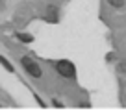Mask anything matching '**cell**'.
Masks as SVG:
<instances>
[{
	"label": "cell",
	"instance_id": "7",
	"mask_svg": "<svg viewBox=\"0 0 126 111\" xmlns=\"http://www.w3.org/2000/svg\"><path fill=\"white\" fill-rule=\"evenodd\" d=\"M121 70L126 72V61H122V63H121Z\"/></svg>",
	"mask_w": 126,
	"mask_h": 111
},
{
	"label": "cell",
	"instance_id": "1",
	"mask_svg": "<svg viewBox=\"0 0 126 111\" xmlns=\"http://www.w3.org/2000/svg\"><path fill=\"white\" fill-rule=\"evenodd\" d=\"M56 70H58L63 78H74V76H76L74 65H72L71 61H65V59H61V61L56 63Z\"/></svg>",
	"mask_w": 126,
	"mask_h": 111
},
{
	"label": "cell",
	"instance_id": "6",
	"mask_svg": "<svg viewBox=\"0 0 126 111\" xmlns=\"http://www.w3.org/2000/svg\"><path fill=\"white\" fill-rule=\"evenodd\" d=\"M108 2H110L113 8H122V6H124V0H108Z\"/></svg>",
	"mask_w": 126,
	"mask_h": 111
},
{
	"label": "cell",
	"instance_id": "2",
	"mask_svg": "<svg viewBox=\"0 0 126 111\" xmlns=\"http://www.w3.org/2000/svg\"><path fill=\"white\" fill-rule=\"evenodd\" d=\"M20 63H22V67L26 69V72H28L30 76H33V78H41L43 70H41V67H39L33 59H30V57H22V59H20Z\"/></svg>",
	"mask_w": 126,
	"mask_h": 111
},
{
	"label": "cell",
	"instance_id": "8",
	"mask_svg": "<svg viewBox=\"0 0 126 111\" xmlns=\"http://www.w3.org/2000/svg\"><path fill=\"white\" fill-rule=\"evenodd\" d=\"M0 2H2V0H0Z\"/></svg>",
	"mask_w": 126,
	"mask_h": 111
},
{
	"label": "cell",
	"instance_id": "4",
	"mask_svg": "<svg viewBox=\"0 0 126 111\" xmlns=\"http://www.w3.org/2000/svg\"><path fill=\"white\" fill-rule=\"evenodd\" d=\"M19 39L22 41V43H32V39H33V37H32L30 33H19Z\"/></svg>",
	"mask_w": 126,
	"mask_h": 111
},
{
	"label": "cell",
	"instance_id": "3",
	"mask_svg": "<svg viewBox=\"0 0 126 111\" xmlns=\"http://www.w3.org/2000/svg\"><path fill=\"white\" fill-rule=\"evenodd\" d=\"M45 19H47L48 22H58V8H56V6H48Z\"/></svg>",
	"mask_w": 126,
	"mask_h": 111
},
{
	"label": "cell",
	"instance_id": "5",
	"mask_svg": "<svg viewBox=\"0 0 126 111\" xmlns=\"http://www.w3.org/2000/svg\"><path fill=\"white\" fill-rule=\"evenodd\" d=\"M0 63L4 65V67H6V69H8V70H9V72H13V67H11V63H9V61H8V59H4V57H2V56H0Z\"/></svg>",
	"mask_w": 126,
	"mask_h": 111
}]
</instances>
